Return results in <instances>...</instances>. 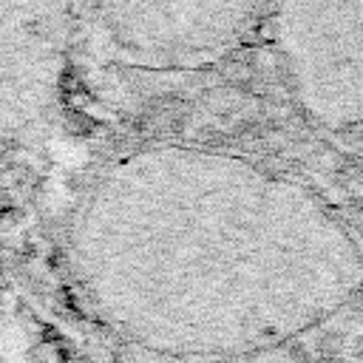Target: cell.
Instances as JSON below:
<instances>
[{"label":"cell","instance_id":"6da1fadb","mask_svg":"<svg viewBox=\"0 0 363 363\" xmlns=\"http://www.w3.org/2000/svg\"><path fill=\"white\" fill-rule=\"evenodd\" d=\"M269 0H71V20L111 65L199 71L258 31Z\"/></svg>","mask_w":363,"mask_h":363},{"label":"cell","instance_id":"7a4b0ae2","mask_svg":"<svg viewBox=\"0 0 363 363\" xmlns=\"http://www.w3.org/2000/svg\"><path fill=\"white\" fill-rule=\"evenodd\" d=\"M360 14V0H269L258 26L295 99L326 125L357 122Z\"/></svg>","mask_w":363,"mask_h":363}]
</instances>
